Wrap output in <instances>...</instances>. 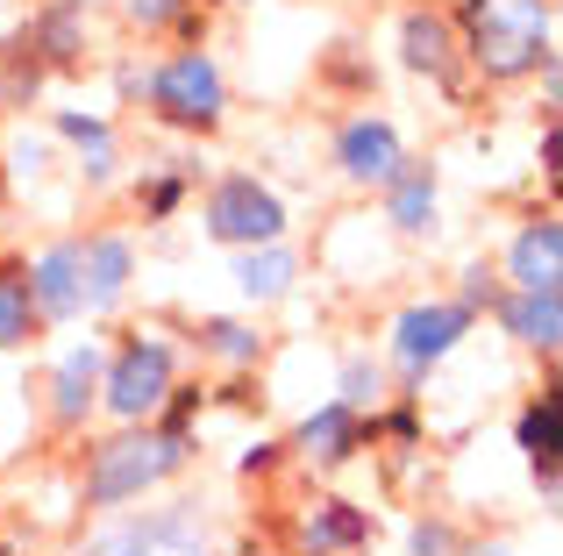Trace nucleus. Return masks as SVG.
Wrapping results in <instances>:
<instances>
[{
    "label": "nucleus",
    "instance_id": "f257e3e1",
    "mask_svg": "<svg viewBox=\"0 0 563 556\" xmlns=\"http://www.w3.org/2000/svg\"><path fill=\"white\" fill-rule=\"evenodd\" d=\"M464 51L485 79H528L556 57V8L550 0H464Z\"/></svg>",
    "mask_w": 563,
    "mask_h": 556
},
{
    "label": "nucleus",
    "instance_id": "f03ea898",
    "mask_svg": "<svg viewBox=\"0 0 563 556\" xmlns=\"http://www.w3.org/2000/svg\"><path fill=\"white\" fill-rule=\"evenodd\" d=\"M179 464H186V435L179 429H143L136 421L129 435L93 449V464H86V507H129L151 486H165Z\"/></svg>",
    "mask_w": 563,
    "mask_h": 556
},
{
    "label": "nucleus",
    "instance_id": "7ed1b4c3",
    "mask_svg": "<svg viewBox=\"0 0 563 556\" xmlns=\"http://www.w3.org/2000/svg\"><path fill=\"white\" fill-rule=\"evenodd\" d=\"M100 400H108L114 421H151L157 407L172 400V343L157 335H136L129 349H114V364H100Z\"/></svg>",
    "mask_w": 563,
    "mask_h": 556
},
{
    "label": "nucleus",
    "instance_id": "20e7f679",
    "mask_svg": "<svg viewBox=\"0 0 563 556\" xmlns=\"http://www.w3.org/2000/svg\"><path fill=\"white\" fill-rule=\"evenodd\" d=\"M151 108L165 114L172 129H214L221 108H229V86H221V65L207 51H179L151 71Z\"/></svg>",
    "mask_w": 563,
    "mask_h": 556
},
{
    "label": "nucleus",
    "instance_id": "39448f33",
    "mask_svg": "<svg viewBox=\"0 0 563 556\" xmlns=\"http://www.w3.org/2000/svg\"><path fill=\"white\" fill-rule=\"evenodd\" d=\"M207 236L214 243H235V251H257V243H278L286 236V200L272 186H257L250 171L221 179L207 193Z\"/></svg>",
    "mask_w": 563,
    "mask_h": 556
},
{
    "label": "nucleus",
    "instance_id": "423d86ee",
    "mask_svg": "<svg viewBox=\"0 0 563 556\" xmlns=\"http://www.w3.org/2000/svg\"><path fill=\"white\" fill-rule=\"evenodd\" d=\"M79 556H214V535L192 507H165V514H136L100 529Z\"/></svg>",
    "mask_w": 563,
    "mask_h": 556
},
{
    "label": "nucleus",
    "instance_id": "0eeeda50",
    "mask_svg": "<svg viewBox=\"0 0 563 556\" xmlns=\"http://www.w3.org/2000/svg\"><path fill=\"white\" fill-rule=\"evenodd\" d=\"M464 335H471V307L464 300H428V307H407V314L393 321V357H399V371L428 378Z\"/></svg>",
    "mask_w": 563,
    "mask_h": 556
},
{
    "label": "nucleus",
    "instance_id": "6e6552de",
    "mask_svg": "<svg viewBox=\"0 0 563 556\" xmlns=\"http://www.w3.org/2000/svg\"><path fill=\"white\" fill-rule=\"evenodd\" d=\"M335 165H343V179H357V186H393L399 171H407L399 129H393V122H378V114L350 122L343 136H335Z\"/></svg>",
    "mask_w": 563,
    "mask_h": 556
},
{
    "label": "nucleus",
    "instance_id": "1a4fd4ad",
    "mask_svg": "<svg viewBox=\"0 0 563 556\" xmlns=\"http://www.w3.org/2000/svg\"><path fill=\"white\" fill-rule=\"evenodd\" d=\"M507 278H514V292H563V222L556 214H542V222H528L514 236Z\"/></svg>",
    "mask_w": 563,
    "mask_h": 556
},
{
    "label": "nucleus",
    "instance_id": "9d476101",
    "mask_svg": "<svg viewBox=\"0 0 563 556\" xmlns=\"http://www.w3.org/2000/svg\"><path fill=\"white\" fill-rule=\"evenodd\" d=\"M29 300H36V321H71L86 307V286H79V243H51L29 271Z\"/></svg>",
    "mask_w": 563,
    "mask_h": 556
},
{
    "label": "nucleus",
    "instance_id": "9b49d317",
    "mask_svg": "<svg viewBox=\"0 0 563 556\" xmlns=\"http://www.w3.org/2000/svg\"><path fill=\"white\" fill-rule=\"evenodd\" d=\"M399 57H407L413 71H428L435 86H456V22L413 8L407 22H399Z\"/></svg>",
    "mask_w": 563,
    "mask_h": 556
},
{
    "label": "nucleus",
    "instance_id": "f8f14e48",
    "mask_svg": "<svg viewBox=\"0 0 563 556\" xmlns=\"http://www.w3.org/2000/svg\"><path fill=\"white\" fill-rule=\"evenodd\" d=\"M129 271H136V251H129L122 236H93L79 243V286H86V307H114L129 286Z\"/></svg>",
    "mask_w": 563,
    "mask_h": 556
},
{
    "label": "nucleus",
    "instance_id": "ddd939ff",
    "mask_svg": "<svg viewBox=\"0 0 563 556\" xmlns=\"http://www.w3.org/2000/svg\"><path fill=\"white\" fill-rule=\"evenodd\" d=\"M300 543H307V556H357L372 543V521H364V507H350V500H321L314 514H307Z\"/></svg>",
    "mask_w": 563,
    "mask_h": 556
},
{
    "label": "nucleus",
    "instance_id": "4468645a",
    "mask_svg": "<svg viewBox=\"0 0 563 556\" xmlns=\"http://www.w3.org/2000/svg\"><path fill=\"white\" fill-rule=\"evenodd\" d=\"M100 343H79L65 364H57V378H51V414L57 421H86L93 414V400H100Z\"/></svg>",
    "mask_w": 563,
    "mask_h": 556
},
{
    "label": "nucleus",
    "instance_id": "2eb2a0df",
    "mask_svg": "<svg viewBox=\"0 0 563 556\" xmlns=\"http://www.w3.org/2000/svg\"><path fill=\"white\" fill-rule=\"evenodd\" d=\"M499 321H507L514 343L556 349L563 343V292H507V300H499Z\"/></svg>",
    "mask_w": 563,
    "mask_h": 556
},
{
    "label": "nucleus",
    "instance_id": "dca6fc26",
    "mask_svg": "<svg viewBox=\"0 0 563 556\" xmlns=\"http://www.w3.org/2000/svg\"><path fill=\"white\" fill-rule=\"evenodd\" d=\"M350 449H357V407L329 400V407H314V414L300 421V457L307 464H343Z\"/></svg>",
    "mask_w": 563,
    "mask_h": 556
},
{
    "label": "nucleus",
    "instance_id": "f3484780",
    "mask_svg": "<svg viewBox=\"0 0 563 556\" xmlns=\"http://www.w3.org/2000/svg\"><path fill=\"white\" fill-rule=\"evenodd\" d=\"M292 278H300V257H292L286 243H257V251L235 257V286H243V300H286Z\"/></svg>",
    "mask_w": 563,
    "mask_h": 556
},
{
    "label": "nucleus",
    "instance_id": "a211bd4d",
    "mask_svg": "<svg viewBox=\"0 0 563 556\" xmlns=\"http://www.w3.org/2000/svg\"><path fill=\"white\" fill-rule=\"evenodd\" d=\"M385 214H393L399 236H428V229H435V171L407 165L393 186H385Z\"/></svg>",
    "mask_w": 563,
    "mask_h": 556
},
{
    "label": "nucleus",
    "instance_id": "6ab92c4d",
    "mask_svg": "<svg viewBox=\"0 0 563 556\" xmlns=\"http://www.w3.org/2000/svg\"><path fill=\"white\" fill-rule=\"evenodd\" d=\"M521 457L536 464L542 486L556 478V457H563V407H556V392H542V400L521 407Z\"/></svg>",
    "mask_w": 563,
    "mask_h": 556
},
{
    "label": "nucleus",
    "instance_id": "aec40b11",
    "mask_svg": "<svg viewBox=\"0 0 563 556\" xmlns=\"http://www.w3.org/2000/svg\"><path fill=\"white\" fill-rule=\"evenodd\" d=\"M29 51H43L51 65H79V51H86V14H79V0H57V8H43Z\"/></svg>",
    "mask_w": 563,
    "mask_h": 556
},
{
    "label": "nucleus",
    "instance_id": "412c9836",
    "mask_svg": "<svg viewBox=\"0 0 563 556\" xmlns=\"http://www.w3.org/2000/svg\"><path fill=\"white\" fill-rule=\"evenodd\" d=\"M57 136L86 157V179H108V171H114V129L100 122V114H71L65 108V114H57Z\"/></svg>",
    "mask_w": 563,
    "mask_h": 556
},
{
    "label": "nucleus",
    "instance_id": "4be33fe9",
    "mask_svg": "<svg viewBox=\"0 0 563 556\" xmlns=\"http://www.w3.org/2000/svg\"><path fill=\"white\" fill-rule=\"evenodd\" d=\"M36 335V300H29V271L0 265V349L29 343Z\"/></svg>",
    "mask_w": 563,
    "mask_h": 556
},
{
    "label": "nucleus",
    "instance_id": "5701e85b",
    "mask_svg": "<svg viewBox=\"0 0 563 556\" xmlns=\"http://www.w3.org/2000/svg\"><path fill=\"white\" fill-rule=\"evenodd\" d=\"M200 349H214V357H229V364H257L264 335L243 329V321H200Z\"/></svg>",
    "mask_w": 563,
    "mask_h": 556
},
{
    "label": "nucleus",
    "instance_id": "b1692460",
    "mask_svg": "<svg viewBox=\"0 0 563 556\" xmlns=\"http://www.w3.org/2000/svg\"><path fill=\"white\" fill-rule=\"evenodd\" d=\"M378 392H385V378H378V364H364V357H350V364H343V407H378Z\"/></svg>",
    "mask_w": 563,
    "mask_h": 556
},
{
    "label": "nucleus",
    "instance_id": "393cba45",
    "mask_svg": "<svg viewBox=\"0 0 563 556\" xmlns=\"http://www.w3.org/2000/svg\"><path fill=\"white\" fill-rule=\"evenodd\" d=\"M413 556H456L450 521H413Z\"/></svg>",
    "mask_w": 563,
    "mask_h": 556
},
{
    "label": "nucleus",
    "instance_id": "a878e982",
    "mask_svg": "<svg viewBox=\"0 0 563 556\" xmlns=\"http://www.w3.org/2000/svg\"><path fill=\"white\" fill-rule=\"evenodd\" d=\"M186 14V0H129V22L136 29H165V22H179Z\"/></svg>",
    "mask_w": 563,
    "mask_h": 556
},
{
    "label": "nucleus",
    "instance_id": "bb28decb",
    "mask_svg": "<svg viewBox=\"0 0 563 556\" xmlns=\"http://www.w3.org/2000/svg\"><path fill=\"white\" fill-rule=\"evenodd\" d=\"M485 300H493V271L478 265V271H464V307H471V314H478Z\"/></svg>",
    "mask_w": 563,
    "mask_h": 556
},
{
    "label": "nucleus",
    "instance_id": "cd10ccee",
    "mask_svg": "<svg viewBox=\"0 0 563 556\" xmlns=\"http://www.w3.org/2000/svg\"><path fill=\"white\" fill-rule=\"evenodd\" d=\"M143 208H151V214H172V208H179V179H157V186H151V200H143Z\"/></svg>",
    "mask_w": 563,
    "mask_h": 556
},
{
    "label": "nucleus",
    "instance_id": "c85d7f7f",
    "mask_svg": "<svg viewBox=\"0 0 563 556\" xmlns=\"http://www.w3.org/2000/svg\"><path fill=\"white\" fill-rule=\"evenodd\" d=\"M464 556H514V549H499V543H493V549H464Z\"/></svg>",
    "mask_w": 563,
    "mask_h": 556
},
{
    "label": "nucleus",
    "instance_id": "c756f323",
    "mask_svg": "<svg viewBox=\"0 0 563 556\" xmlns=\"http://www.w3.org/2000/svg\"><path fill=\"white\" fill-rule=\"evenodd\" d=\"M0 208H8V179H0Z\"/></svg>",
    "mask_w": 563,
    "mask_h": 556
}]
</instances>
